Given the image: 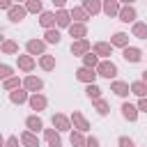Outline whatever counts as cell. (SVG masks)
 <instances>
[{"label":"cell","instance_id":"cell-37","mask_svg":"<svg viewBox=\"0 0 147 147\" xmlns=\"http://www.w3.org/2000/svg\"><path fill=\"white\" fill-rule=\"evenodd\" d=\"M25 9H28V11H32V14L41 11V0H28V2H25Z\"/></svg>","mask_w":147,"mask_h":147},{"label":"cell","instance_id":"cell-8","mask_svg":"<svg viewBox=\"0 0 147 147\" xmlns=\"http://www.w3.org/2000/svg\"><path fill=\"white\" fill-rule=\"evenodd\" d=\"M122 55H124L126 62H140V60H142V51H140V48H133V46H126V48L122 51Z\"/></svg>","mask_w":147,"mask_h":147},{"label":"cell","instance_id":"cell-29","mask_svg":"<svg viewBox=\"0 0 147 147\" xmlns=\"http://www.w3.org/2000/svg\"><path fill=\"white\" fill-rule=\"evenodd\" d=\"M71 18H76V23H85V21L90 18V14H87L83 7H74V11H71Z\"/></svg>","mask_w":147,"mask_h":147},{"label":"cell","instance_id":"cell-36","mask_svg":"<svg viewBox=\"0 0 147 147\" xmlns=\"http://www.w3.org/2000/svg\"><path fill=\"white\" fill-rule=\"evenodd\" d=\"M18 85H21V80H18V78H14V76H11V78H7V80L2 83V87H5V90H9V92L18 90Z\"/></svg>","mask_w":147,"mask_h":147},{"label":"cell","instance_id":"cell-17","mask_svg":"<svg viewBox=\"0 0 147 147\" xmlns=\"http://www.w3.org/2000/svg\"><path fill=\"white\" fill-rule=\"evenodd\" d=\"M25 126H28V131H32V133H39V131L44 129V122H41V117H37V115H30V117L25 119Z\"/></svg>","mask_w":147,"mask_h":147},{"label":"cell","instance_id":"cell-30","mask_svg":"<svg viewBox=\"0 0 147 147\" xmlns=\"http://www.w3.org/2000/svg\"><path fill=\"white\" fill-rule=\"evenodd\" d=\"M44 37H46V39H44L46 44H60V39H62V34H60V32H57L55 28L46 30V34H44Z\"/></svg>","mask_w":147,"mask_h":147},{"label":"cell","instance_id":"cell-33","mask_svg":"<svg viewBox=\"0 0 147 147\" xmlns=\"http://www.w3.org/2000/svg\"><path fill=\"white\" fill-rule=\"evenodd\" d=\"M71 145L74 147H85L87 138H83V131H71Z\"/></svg>","mask_w":147,"mask_h":147},{"label":"cell","instance_id":"cell-39","mask_svg":"<svg viewBox=\"0 0 147 147\" xmlns=\"http://www.w3.org/2000/svg\"><path fill=\"white\" fill-rule=\"evenodd\" d=\"M119 147H136V145H133V140H131V138L122 136V138H119Z\"/></svg>","mask_w":147,"mask_h":147},{"label":"cell","instance_id":"cell-24","mask_svg":"<svg viewBox=\"0 0 147 147\" xmlns=\"http://www.w3.org/2000/svg\"><path fill=\"white\" fill-rule=\"evenodd\" d=\"M18 69L32 71V69H34V57H32V55H18Z\"/></svg>","mask_w":147,"mask_h":147},{"label":"cell","instance_id":"cell-40","mask_svg":"<svg viewBox=\"0 0 147 147\" xmlns=\"http://www.w3.org/2000/svg\"><path fill=\"white\" fill-rule=\"evenodd\" d=\"M5 145H7V147H18V138H14V136H9Z\"/></svg>","mask_w":147,"mask_h":147},{"label":"cell","instance_id":"cell-27","mask_svg":"<svg viewBox=\"0 0 147 147\" xmlns=\"http://www.w3.org/2000/svg\"><path fill=\"white\" fill-rule=\"evenodd\" d=\"M131 92L138 94L140 99L147 96V83H145V80H136V83H131Z\"/></svg>","mask_w":147,"mask_h":147},{"label":"cell","instance_id":"cell-23","mask_svg":"<svg viewBox=\"0 0 147 147\" xmlns=\"http://www.w3.org/2000/svg\"><path fill=\"white\" fill-rule=\"evenodd\" d=\"M21 142H23L25 147H39V138H37L32 131H23V133H21Z\"/></svg>","mask_w":147,"mask_h":147},{"label":"cell","instance_id":"cell-42","mask_svg":"<svg viewBox=\"0 0 147 147\" xmlns=\"http://www.w3.org/2000/svg\"><path fill=\"white\" fill-rule=\"evenodd\" d=\"M0 7H2V9H7V11H9V9H11V7H14V5H11V0H0Z\"/></svg>","mask_w":147,"mask_h":147},{"label":"cell","instance_id":"cell-32","mask_svg":"<svg viewBox=\"0 0 147 147\" xmlns=\"http://www.w3.org/2000/svg\"><path fill=\"white\" fill-rule=\"evenodd\" d=\"M85 94H87L92 101H96V99H101V87H99V85H94V83H90V85L85 87Z\"/></svg>","mask_w":147,"mask_h":147},{"label":"cell","instance_id":"cell-46","mask_svg":"<svg viewBox=\"0 0 147 147\" xmlns=\"http://www.w3.org/2000/svg\"><path fill=\"white\" fill-rule=\"evenodd\" d=\"M119 2H124V5H131V2H136V0H119Z\"/></svg>","mask_w":147,"mask_h":147},{"label":"cell","instance_id":"cell-21","mask_svg":"<svg viewBox=\"0 0 147 147\" xmlns=\"http://www.w3.org/2000/svg\"><path fill=\"white\" fill-rule=\"evenodd\" d=\"M55 18H57V25L60 28H69L71 25V11H67V9H57Z\"/></svg>","mask_w":147,"mask_h":147},{"label":"cell","instance_id":"cell-47","mask_svg":"<svg viewBox=\"0 0 147 147\" xmlns=\"http://www.w3.org/2000/svg\"><path fill=\"white\" fill-rule=\"evenodd\" d=\"M16 2H23V0H16ZM25 2H28V0H25Z\"/></svg>","mask_w":147,"mask_h":147},{"label":"cell","instance_id":"cell-19","mask_svg":"<svg viewBox=\"0 0 147 147\" xmlns=\"http://www.w3.org/2000/svg\"><path fill=\"white\" fill-rule=\"evenodd\" d=\"M110 90H113L117 96H126V94H131V85H129V83H122V80H115V83L110 85Z\"/></svg>","mask_w":147,"mask_h":147},{"label":"cell","instance_id":"cell-14","mask_svg":"<svg viewBox=\"0 0 147 147\" xmlns=\"http://www.w3.org/2000/svg\"><path fill=\"white\" fill-rule=\"evenodd\" d=\"M110 44H113V46H117V48H122V51H124V48H126V46H129V34H126V32H115V34H113V37H110Z\"/></svg>","mask_w":147,"mask_h":147},{"label":"cell","instance_id":"cell-45","mask_svg":"<svg viewBox=\"0 0 147 147\" xmlns=\"http://www.w3.org/2000/svg\"><path fill=\"white\" fill-rule=\"evenodd\" d=\"M142 80H145V83H147V69H145V71H142Z\"/></svg>","mask_w":147,"mask_h":147},{"label":"cell","instance_id":"cell-26","mask_svg":"<svg viewBox=\"0 0 147 147\" xmlns=\"http://www.w3.org/2000/svg\"><path fill=\"white\" fill-rule=\"evenodd\" d=\"M9 99L14 101V103H25V101H30V96H28V92L25 90H14V92H9Z\"/></svg>","mask_w":147,"mask_h":147},{"label":"cell","instance_id":"cell-11","mask_svg":"<svg viewBox=\"0 0 147 147\" xmlns=\"http://www.w3.org/2000/svg\"><path fill=\"white\" fill-rule=\"evenodd\" d=\"M69 34H71L74 39H85V37H87L85 23H71V25H69Z\"/></svg>","mask_w":147,"mask_h":147},{"label":"cell","instance_id":"cell-28","mask_svg":"<svg viewBox=\"0 0 147 147\" xmlns=\"http://www.w3.org/2000/svg\"><path fill=\"white\" fill-rule=\"evenodd\" d=\"M133 37H138V39H147V23L136 21V23H133Z\"/></svg>","mask_w":147,"mask_h":147},{"label":"cell","instance_id":"cell-9","mask_svg":"<svg viewBox=\"0 0 147 147\" xmlns=\"http://www.w3.org/2000/svg\"><path fill=\"white\" fill-rule=\"evenodd\" d=\"M44 136H46V142L51 147H62V138H60L57 129H44Z\"/></svg>","mask_w":147,"mask_h":147},{"label":"cell","instance_id":"cell-18","mask_svg":"<svg viewBox=\"0 0 147 147\" xmlns=\"http://www.w3.org/2000/svg\"><path fill=\"white\" fill-rule=\"evenodd\" d=\"M103 11L108 16H119V11H122L119 0H103Z\"/></svg>","mask_w":147,"mask_h":147},{"label":"cell","instance_id":"cell-2","mask_svg":"<svg viewBox=\"0 0 147 147\" xmlns=\"http://www.w3.org/2000/svg\"><path fill=\"white\" fill-rule=\"evenodd\" d=\"M25 48H28V55H46L44 53L46 51V41H41V39H30L25 44Z\"/></svg>","mask_w":147,"mask_h":147},{"label":"cell","instance_id":"cell-1","mask_svg":"<svg viewBox=\"0 0 147 147\" xmlns=\"http://www.w3.org/2000/svg\"><path fill=\"white\" fill-rule=\"evenodd\" d=\"M96 74H99V76H103V78H115V76H117V67H115V62L103 60V62H99Z\"/></svg>","mask_w":147,"mask_h":147},{"label":"cell","instance_id":"cell-34","mask_svg":"<svg viewBox=\"0 0 147 147\" xmlns=\"http://www.w3.org/2000/svg\"><path fill=\"white\" fill-rule=\"evenodd\" d=\"M2 53H7V55L18 53V44H16V41H11V39H5V41H2Z\"/></svg>","mask_w":147,"mask_h":147},{"label":"cell","instance_id":"cell-31","mask_svg":"<svg viewBox=\"0 0 147 147\" xmlns=\"http://www.w3.org/2000/svg\"><path fill=\"white\" fill-rule=\"evenodd\" d=\"M39 64H41L44 71H51V69H55V57L53 55H41L39 57Z\"/></svg>","mask_w":147,"mask_h":147},{"label":"cell","instance_id":"cell-5","mask_svg":"<svg viewBox=\"0 0 147 147\" xmlns=\"http://www.w3.org/2000/svg\"><path fill=\"white\" fill-rule=\"evenodd\" d=\"M90 51H92V46H90L87 39H76V41L71 44V53H74V55H87Z\"/></svg>","mask_w":147,"mask_h":147},{"label":"cell","instance_id":"cell-4","mask_svg":"<svg viewBox=\"0 0 147 147\" xmlns=\"http://www.w3.org/2000/svg\"><path fill=\"white\" fill-rule=\"evenodd\" d=\"M71 124H74V129H76V131H83V133L90 129V122H87V119H85V115H83V113H78V110H74V115H71Z\"/></svg>","mask_w":147,"mask_h":147},{"label":"cell","instance_id":"cell-13","mask_svg":"<svg viewBox=\"0 0 147 147\" xmlns=\"http://www.w3.org/2000/svg\"><path fill=\"white\" fill-rule=\"evenodd\" d=\"M53 126L57 129V131H67V129H71V119L67 117V115H53Z\"/></svg>","mask_w":147,"mask_h":147},{"label":"cell","instance_id":"cell-25","mask_svg":"<svg viewBox=\"0 0 147 147\" xmlns=\"http://www.w3.org/2000/svg\"><path fill=\"white\" fill-rule=\"evenodd\" d=\"M83 67H90V69H96L99 67V55L94 51H90L87 55H83Z\"/></svg>","mask_w":147,"mask_h":147},{"label":"cell","instance_id":"cell-35","mask_svg":"<svg viewBox=\"0 0 147 147\" xmlns=\"http://www.w3.org/2000/svg\"><path fill=\"white\" fill-rule=\"evenodd\" d=\"M94 108H96L99 115H108V113H110V106H108L103 99H96V101H94Z\"/></svg>","mask_w":147,"mask_h":147},{"label":"cell","instance_id":"cell-43","mask_svg":"<svg viewBox=\"0 0 147 147\" xmlns=\"http://www.w3.org/2000/svg\"><path fill=\"white\" fill-rule=\"evenodd\" d=\"M85 147H99V140L92 136V138H87V145H85Z\"/></svg>","mask_w":147,"mask_h":147},{"label":"cell","instance_id":"cell-38","mask_svg":"<svg viewBox=\"0 0 147 147\" xmlns=\"http://www.w3.org/2000/svg\"><path fill=\"white\" fill-rule=\"evenodd\" d=\"M0 76H2L5 80L11 78V67H9V64H2V67H0Z\"/></svg>","mask_w":147,"mask_h":147},{"label":"cell","instance_id":"cell-41","mask_svg":"<svg viewBox=\"0 0 147 147\" xmlns=\"http://www.w3.org/2000/svg\"><path fill=\"white\" fill-rule=\"evenodd\" d=\"M138 110H142V113H147V96H142V99L138 101Z\"/></svg>","mask_w":147,"mask_h":147},{"label":"cell","instance_id":"cell-10","mask_svg":"<svg viewBox=\"0 0 147 147\" xmlns=\"http://www.w3.org/2000/svg\"><path fill=\"white\" fill-rule=\"evenodd\" d=\"M25 14H28V9H25V7L14 5V7L9 9V14H7V16H9V21H11V23H18V21H23V18H25Z\"/></svg>","mask_w":147,"mask_h":147},{"label":"cell","instance_id":"cell-12","mask_svg":"<svg viewBox=\"0 0 147 147\" xmlns=\"http://www.w3.org/2000/svg\"><path fill=\"white\" fill-rule=\"evenodd\" d=\"M122 115H124V119H129V122H136L138 119V106H133V103H122Z\"/></svg>","mask_w":147,"mask_h":147},{"label":"cell","instance_id":"cell-20","mask_svg":"<svg viewBox=\"0 0 147 147\" xmlns=\"http://www.w3.org/2000/svg\"><path fill=\"white\" fill-rule=\"evenodd\" d=\"M136 9L131 7V5H126V7H122V11H119V21H124V23H133L136 21Z\"/></svg>","mask_w":147,"mask_h":147},{"label":"cell","instance_id":"cell-15","mask_svg":"<svg viewBox=\"0 0 147 147\" xmlns=\"http://www.w3.org/2000/svg\"><path fill=\"white\" fill-rule=\"evenodd\" d=\"M92 51H94L99 57H108L110 51H113V44H108V41H96V44L92 46Z\"/></svg>","mask_w":147,"mask_h":147},{"label":"cell","instance_id":"cell-7","mask_svg":"<svg viewBox=\"0 0 147 147\" xmlns=\"http://www.w3.org/2000/svg\"><path fill=\"white\" fill-rule=\"evenodd\" d=\"M83 9H85L90 16H94V14L103 11V2H101V0H83Z\"/></svg>","mask_w":147,"mask_h":147},{"label":"cell","instance_id":"cell-44","mask_svg":"<svg viewBox=\"0 0 147 147\" xmlns=\"http://www.w3.org/2000/svg\"><path fill=\"white\" fill-rule=\"evenodd\" d=\"M53 5H55V7H57V9H62V7H64V5H67V0H53Z\"/></svg>","mask_w":147,"mask_h":147},{"label":"cell","instance_id":"cell-6","mask_svg":"<svg viewBox=\"0 0 147 147\" xmlns=\"http://www.w3.org/2000/svg\"><path fill=\"white\" fill-rule=\"evenodd\" d=\"M23 87H25L28 92H34V94H37V92L44 87V80H41V78H37V76H28V78L23 80Z\"/></svg>","mask_w":147,"mask_h":147},{"label":"cell","instance_id":"cell-3","mask_svg":"<svg viewBox=\"0 0 147 147\" xmlns=\"http://www.w3.org/2000/svg\"><path fill=\"white\" fill-rule=\"evenodd\" d=\"M99 74H96V69H90V67H80L78 71H76V78L80 80V83H94V78H96Z\"/></svg>","mask_w":147,"mask_h":147},{"label":"cell","instance_id":"cell-22","mask_svg":"<svg viewBox=\"0 0 147 147\" xmlns=\"http://www.w3.org/2000/svg\"><path fill=\"white\" fill-rule=\"evenodd\" d=\"M39 23H41L46 30H51V28L57 23V18H55V14H53V11H41V16H39Z\"/></svg>","mask_w":147,"mask_h":147},{"label":"cell","instance_id":"cell-16","mask_svg":"<svg viewBox=\"0 0 147 147\" xmlns=\"http://www.w3.org/2000/svg\"><path fill=\"white\" fill-rule=\"evenodd\" d=\"M46 106H48V101H46V96H44V94H39V92H37V94H32V96H30V108H32V110H44Z\"/></svg>","mask_w":147,"mask_h":147}]
</instances>
